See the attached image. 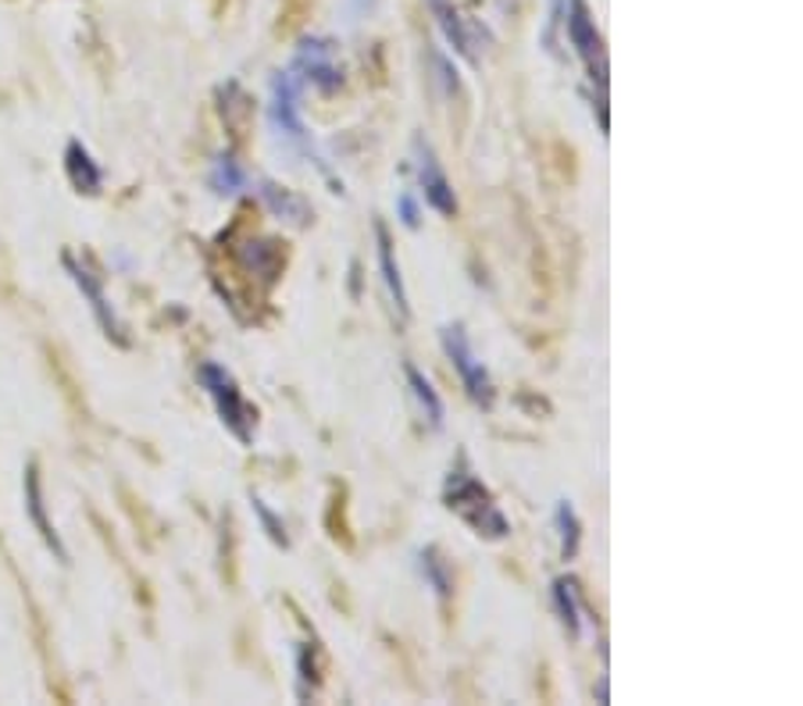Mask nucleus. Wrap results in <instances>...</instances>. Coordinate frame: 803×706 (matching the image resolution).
<instances>
[{"label":"nucleus","instance_id":"1","mask_svg":"<svg viewBox=\"0 0 803 706\" xmlns=\"http://www.w3.org/2000/svg\"><path fill=\"white\" fill-rule=\"evenodd\" d=\"M447 500H450L447 507L461 514L465 522L479 531V536H493V539H504V536H508V517L500 514V507L493 503V496L486 493V485L476 479V474H468V471H450Z\"/></svg>","mask_w":803,"mask_h":706},{"label":"nucleus","instance_id":"2","mask_svg":"<svg viewBox=\"0 0 803 706\" xmlns=\"http://www.w3.org/2000/svg\"><path fill=\"white\" fill-rule=\"evenodd\" d=\"M204 385H208V393L214 396V403H219V414H222V422L228 425V432L239 439V442H250L254 436V411H250V403L243 400V393L236 389L233 382V374H228L225 368L219 365H204Z\"/></svg>","mask_w":803,"mask_h":706},{"label":"nucleus","instance_id":"3","mask_svg":"<svg viewBox=\"0 0 803 706\" xmlns=\"http://www.w3.org/2000/svg\"><path fill=\"white\" fill-rule=\"evenodd\" d=\"M443 350H447V357L454 360V368H457V374H461L468 396L476 400L479 407H490V403H493V382H490V374H486L482 360L476 357V350H471V343H468L461 325L443 328Z\"/></svg>","mask_w":803,"mask_h":706},{"label":"nucleus","instance_id":"4","mask_svg":"<svg viewBox=\"0 0 803 706\" xmlns=\"http://www.w3.org/2000/svg\"><path fill=\"white\" fill-rule=\"evenodd\" d=\"M568 36L576 43V51L582 54L585 68H590L593 82H600V90L607 86V57H604V40H600L596 25L590 19V8L582 0H571V14H568Z\"/></svg>","mask_w":803,"mask_h":706},{"label":"nucleus","instance_id":"5","mask_svg":"<svg viewBox=\"0 0 803 706\" xmlns=\"http://www.w3.org/2000/svg\"><path fill=\"white\" fill-rule=\"evenodd\" d=\"M297 65L304 68L308 79L314 86H322V90H336V86L343 82L339 61H336V47L328 40H311V43H304V47H300Z\"/></svg>","mask_w":803,"mask_h":706},{"label":"nucleus","instance_id":"6","mask_svg":"<svg viewBox=\"0 0 803 706\" xmlns=\"http://www.w3.org/2000/svg\"><path fill=\"white\" fill-rule=\"evenodd\" d=\"M419 176H422V190H425L428 204H433L439 214H447V218H454V214H457V197L450 190L447 176H443V168L436 165V154L428 150L422 139H419Z\"/></svg>","mask_w":803,"mask_h":706},{"label":"nucleus","instance_id":"7","mask_svg":"<svg viewBox=\"0 0 803 706\" xmlns=\"http://www.w3.org/2000/svg\"><path fill=\"white\" fill-rule=\"evenodd\" d=\"M271 119L279 128H286L290 139H304V125L297 119V86L290 76H276L271 82Z\"/></svg>","mask_w":803,"mask_h":706},{"label":"nucleus","instance_id":"8","mask_svg":"<svg viewBox=\"0 0 803 706\" xmlns=\"http://www.w3.org/2000/svg\"><path fill=\"white\" fill-rule=\"evenodd\" d=\"M428 4H433L436 19H439V25H443V33H447V40L454 43V47L461 51V54L468 57V61H479L476 40H471V25L447 4V0H428Z\"/></svg>","mask_w":803,"mask_h":706},{"label":"nucleus","instance_id":"9","mask_svg":"<svg viewBox=\"0 0 803 706\" xmlns=\"http://www.w3.org/2000/svg\"><path fill=\"white\" fill-rule=\"evenodd\" d=\"M376 239H379V268H382V282H386V290H390L397 311L408 318V293H404V279H400V268H397V261H393L390 233H386L382 225H376Z\"/></svg>","mask_w":803,"mask_h":706},{"label":"nucleus","instance_id":"10","mask_svg":"<svg viewBox=\"0 0 803 706\" xmlns=\"http://www.w3.org/2000/svg\"><path fill=\"white\" fill-rule=\"evenodd\" d=\"M404 371H408V382H411V393H414V400H419L422 414L428 417V425L439 428V425H443V400L436 396L433 382H428L425 374H422L419 368H414V365H408Z\"/></svg>","mask_w":803,"mask_h":706},{"label":"nucleus","instance_id":"11","mask_svg":"<svg viewBox=\"0 0 803 706\" xmlns=\"http://www.w3.org/2000/svg\"><path fill=\"white\" fill-rule=\"evenodd\" d=\"M554 603H557V614H561V621L568 628V636H579V599H576V582L561 579L554 585Z\"/></svg>","mask_w":803,"mask_h":706},{"label":"nucleus","instance_id":"12","mask_svg":"<svg viewBox=\"0 0 803 706\" xmlns=\"http://www.w3.org/2000/svg\"><path fill=\"white\" fill-rule=\"evenodd\" d=\"M557 528H561V553H565V560H571L579 553V517L571 511L568 500L557 503Z\"/></svg>","mask_w":803,"mask_h":706},{"label":"nucleus","instance_id":"13","mask_svg":"<svg viewBox=\"0 0 803 706\" xmlns=\"http://www.w3.org/2000/svg\"><path fill=\"white\" fill-rule=\"evenodd\" d=\"M68 168H71V176H76V182L82 186V190H97V182H100V171L90 165V157H86V150L79 147V143H71V150H68Z\"/></svg>","mask_w":803,"mask_h":706},{"label":"nucleus","instance_id":"14","mask_svg":"<svg viewBox=\"0 0 803 706\" xmlns=\"http://www.w3.org/2000/svg\"><path fill=\"white\" fill-rule=\"evenodd\" d=\"M265 197H268V204L276 208L279 214H282V211H293V222H308V208H304V200L293 197L290 190H279V186L265 182Z\"/></svg>","mask_w":803,"mask_h":706},{"label":"nucleus","instance_id":"15","mask_svg":"<svg viewBox=\"0 0 803 706\" xmlns=\"http://www.w3.org/2000/svg\"><path fill=\"white\" fill-rule=\"evenodd\" d=\"M425 571H428V579H433L436 585V593L439 596H450V579H447V571H443V560L436 557V550H425Z\"/></svg>","mask_w":803,"mask_h":706},{"label":"nucleus","instance_id":"16","mask_svg":"<svg viewBox=\"0 0 803 706\" xmlns=\"http://www.w3.org/2000/svg\"><path fill=\"white\" fill-rule=\"evenodd\" d=\"M219 186H225V190H239V186H243V171L233 165V157H222V165H219Z\"/></svg>","mask_w":803,"mask_h":706},{"label":"nucleus","instance_id":"17","mask_svg":"<svg viewBox=\"0 0 803 706\" xmlns=\"http://www.w3.org/2000/svg\"><path fill=\"white\" fill-rule=\"evenodd\" d=\"M400 214H404V225L408 228H419V208H414L411 197H400Z\"/></svg>","mask_w":803,"mask_h":706}]
</instances>
